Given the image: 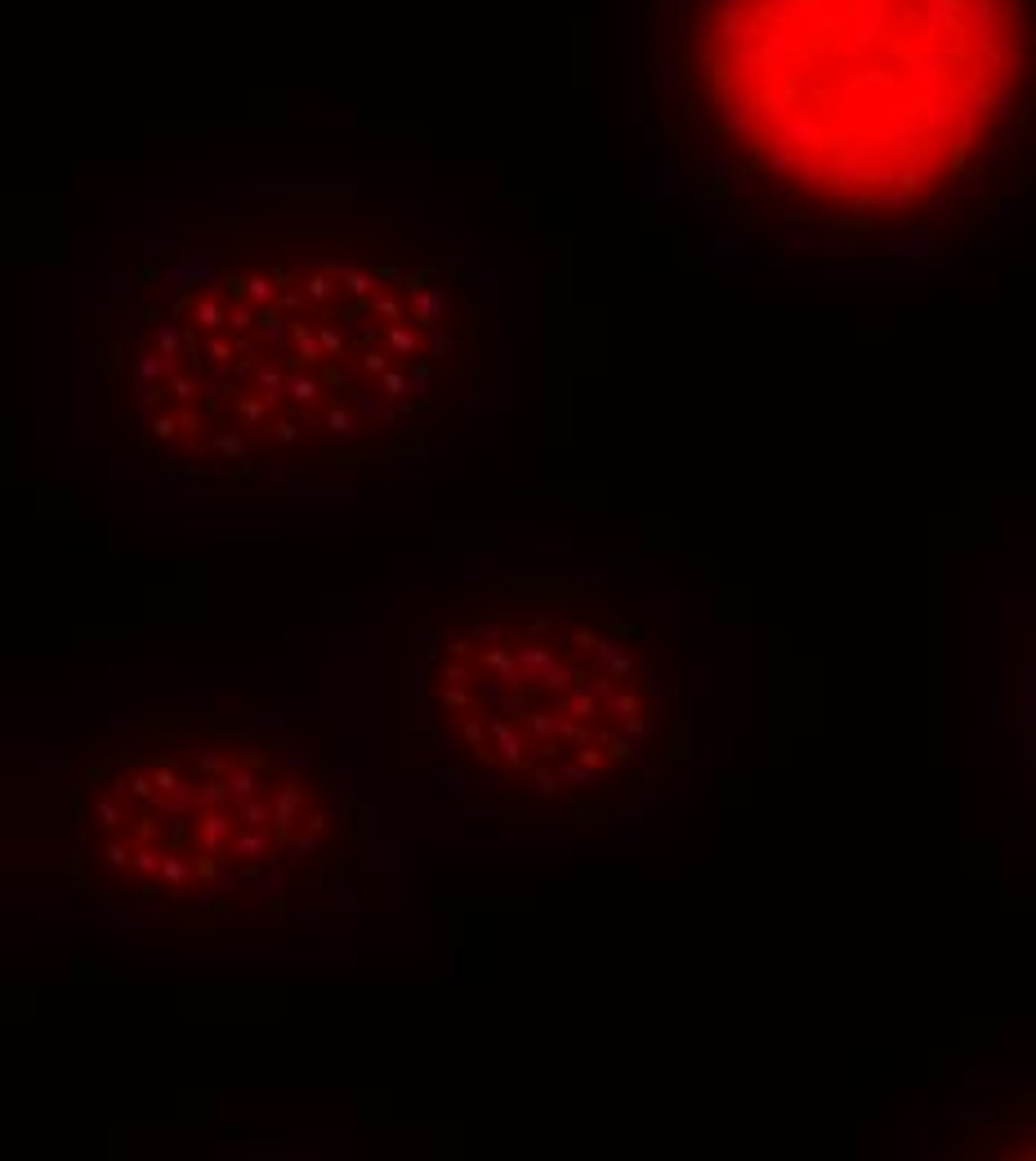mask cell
Wrapping results in <instances>:
<instances>
[{"mask_svg": "<svg viewBox=\"0 0 1036 1161\" xmlns=\"http://www.w3.org/2000/svg\"><path fill=\"white\" fill-rule=\"evenodd\" d=\"M175 331L201 430L238 456L385 452L443 407L469 358L447 281L376 255L223 273Z\"/></svg>", "mask_w": 1036, "mask_h": 1161, "instance_id": "2", "label": "cell"}, {"mask_svg": "<svg viewBox=\"0 0 1036 1161\" xmlns=\"http://www.w3.org/2000/svg\"><path fill=\"white\" fill-rule=\"evenodd\" d=\"M420 724L447 764L510 795H622L661 747L657 648L603 607H474L425 648Z\"/></svg>", "mask_w": 1036, "mask_h": 1161, "instance_id": "4", "label": "cell"}, {"mask_svg": "<svg viewBox=\"0 0 1036 1161\" xmlns=\"http://www.w3.org/2000/svg\"><path fill=\"white\" fill-rule=\"evenodd\" d=\"M72 831L99 898L171 920L273 916L348 853L331 777L219 728H152L108 751L72 795Z\"/></svg>", "mask_w": 1036, "mask_h": 1161, "instance_id": "3", "label": "cell"}, {"mask_svg": "<svg viewBox=\"0 0 1036 1161\" xmlns=\"http://www.w3.org/2000/svg\"><path fill=\"white\" fill-rule=\"evenodd\" d=\"M639 72L773 210L885 229L1015 139L1028 0H639Z\"/></svg>", "mask_w": 1036, "mask_h": 1161, "instance_id": "1", "label": "cell"}]
</instances>
